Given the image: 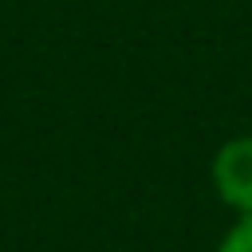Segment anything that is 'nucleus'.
I'll return each mask as SVG.
<instances>
[{
    "label": "nucleus",
    "mask_w": 252,
    "mask_h": 252,
    "mask_svg": "<svg viewBox=\"0 0 252 252\" xmlns=\"http://www.w3.org/2000/svg\"><path fill=\"white\" fill-rule=\"evenodd\" d=\"M213 185L240 217L252 213V138H232L213 158Z\"/></svg>",
    "instance_id": "obj_1"
},
{
    "label": "nucleus",
    "mask_w": 252,
    "mask_h": 252,
    "mask_svg": "<svg viewBox=\"0 0 252 252\" xmlns=\"http://www.w3.org/2000/svg\"><path fill=\"white\" fill-rule=\"evenodd\" d=\"M217 252H252V213L240 217V220L224 232V240H220Z\"/></svg>",
    "instance_id": "obj_2"
}]
</instances>
